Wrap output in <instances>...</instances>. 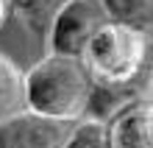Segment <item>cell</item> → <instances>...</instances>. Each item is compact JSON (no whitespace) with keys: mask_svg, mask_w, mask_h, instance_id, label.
I'll use <instances>...</instances> for the list:
<instances>
[{"mask_svg":"<svg viewBox=\"0 0 153 148\" xmlns=\"http://www.w3.org/2000/svg\"><path fill=\"white\" fill-rule=\"evenodd\" d=\"M92 84L84 59L48 53L25 73V109L59 123H78L86 115Z\"/></svg>","mask_w":153,"mask_h":148,"instance_id":"obj_1","label":"cell"},{"mask_svg":"<svg viewBox=\"0 0 153 148\" xmlns=\"http://www.w3.org/2000/svg\"><path fill=\"white\" fill-rule=\"evenodd\" d=\"M84 64L95 81H106V84L131 81L148 67V36L125 25L106 23L89 42Z\"/></svg>","mask_w":153,"mask_h":148,"instance_id":"obj_2","label":"cell"},{"mask_svg":"<svg viewBox=\"0 0 153 148\" xmlns=\"http://www.w3.org/2000/svg\"><path fill=\"white\" fill-rule=\"evenodd\" d=\"M106 23H109V17L97 0H70L50 23V31L45 36L48 53L84 59L89 42Z\"/></svg>","mask_w":153,"mask_h":148,"instance_id":"obj_3","label":"cell"},{"mask_svg":"<svg viewBox=\"0 0 153 148\" xmlns=\"http://www.w3.org/2000/svg\"><path fill=\"white\" fill-rule=\"evenodd\" d=\"M73 126L75 123L48 120L25 109L0 123V148H64Z\"/></svg>","mask_w":153,"mask_h":148,"instance_id":"obj_4","label":"cell"},{"mask_svg":"<svg viewBox=\"0 0 153 148\" xmlns=\"http://www.w3.org/2000/svg\"><path fill=\"white\" fill-rule=\"evenodd\" d=\"M114 148H153V101L125 106L109 120Z\"/></svg>","mask_w":153,"mask_h":148,"instance_id":"obj_5","label":"cell"},{"mask_svg":"<svg viewBox=\"0 0 153 148\" xmlns=\"http://www.w3.org/2000/svg\"><path fill=\"white\" fill-rule=\"evenodd\" d=\"M109 23L125 25L142 36H153V0H97Z\"/></svg>","mask_w":153,"mask_h":148,"instance_id":"obj_6","label":"cell"},{"mask_svg":"<svg viewBox=\"0 0 153 148\" xmlns=\"http://www.w3.org/2000/svg\"><path fill=\"white\" fill-rule=\"evenodd\" d=\"M25 112V73L0 53V123Z\"/></svg>","mask_w":153,"mask_h":148,"instance_id":"obj_7","label":"cell"},{"mask_svg":"<svg viewBox=\"0 0 153 148\" xmlns=\"http://www.w3.org/2000/svg\"><path fill=\"white\" fill-rule=\"evenodd\" d=\"M70 0H8V8L22 20L25 28H31L33 34L48 36L50 23Z\"/></svg>","mask_w":153,"mask_h":148,"instance_id":"obj_8","label":"cell"},{"mask_svg":"<svg viewBox=\"0 0 153 148\" xmlns=\"http://www.w3.org/2000/svg\"><path fill=\"white\" fill-rule=\"evenodd\" d=\"M64 148H114L109 123L100 120H78L70 131Z\"/></svg>","mask_w":153,"mask_h":148,"instance_id":"obj_9","label":"cell"},{"mask_svg":"<svg viewBox=\"0 0 153 148\" xmlns=\"http://www.w3.org/2000/svg\"><path fill=\"white\" fill-rule=\"evenodd\" d=\"M6 14H8V0H0V28L6 23Z\"/></svg>","mask_w":153,"mask_h":148,"instance_id":"obj_10","label":"cell"},{"mask_svg":"<svg viewBox=\"0 0 153 148\" xmlns=\"http://www.w3.org/2000/svg\"><path fill=\"white\" fill-rule=\"evenodd\" d=\"M148 67L153 70V36L148 39Z\"/></svg>","mask_w":153,"mask_h":148,"instance_id":"obj_11","label":"cell"}]
</instances>
